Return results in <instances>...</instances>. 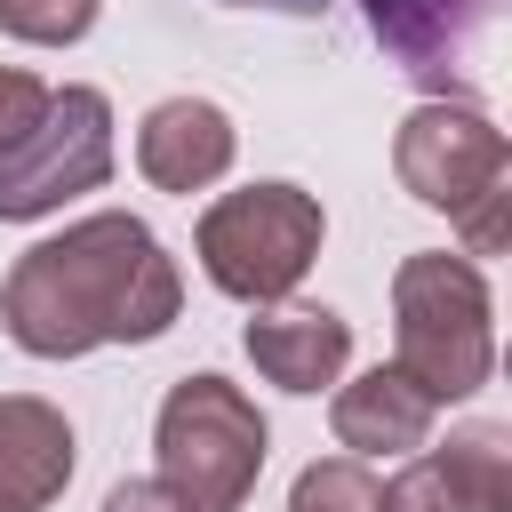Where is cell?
Segmentation results:
<instances>
[{"label":"cell","mask_w":512,"mask_h":512,"mask_svg":"<svg viewBox=\"0 0 512 512\" xmlns=\"http://www.w3.org/2000/svg\"><path fill=\"white\" fill-rule=\"evenodd\" d=\"M432 392H416L400 368H368L352 384H336L328 400V424H336V448H352L360 464L368 456H416L432 440Z\"/></svg>","instance_id":"30bf717a"},{"label":"cell","mask_w":512,"mask_h":512,"mask_svg":"<svg viewBox=\"0 0 512 512\" xmlns=\"http://www.w3.org/2000/svg\"><path fill=\"white\" fill-rule=\"evenodd\" d=\"M96 8L104 0H0V32L32 40V48H72L96 24Z\"/></svg>","instance_id":"5bb4252c"},{"label":"cell","mask_w":512,"mask_h":512,"mask_svg":"<svg viewBox=\"0 0 512 512\" xmlns=\"http://www.w3.org/2000/svg\"><path fill=\"white\" fill-rule=\"evenodd\" d=\"M104 512H192L168 480H120L112 496H104Z\"/></svg>","instance_id":"ac0fdd59"},{"label":"cell","mask_w":512,"mask_h":512,"mask_svg":"<svg viewBox=\"0 0 512 512\" xmlns=\"http://www.w3.org/2000/svg\"><path fill=\"white\" fill-rule=\"evenodd\" d=\"M360 16L392 64H408L424 88H448V64H464L488 0H360Z\"/></svg>","instance_id":"8fae6325"},{"label":"cell","mask_w":512,"mask_h":512,"mask_svg":"<svg viewBox=\"0 0 512 512\" xmlns=\"http://www.w3.org/2000/svg\"><path fill=\"white\" fill-rule=\"evenodd\" d=\"M112 176V104L104 88H48L40 120L0 152V224H32Z\"/></svg>","instance_id":"5b68a950"},{"label":"cell","mask_w":512,"mask_h":512,"mask_svg":"<svg viewBox=\"0 0 512 512\" xmlns=\"http://www.w3.org/2000/svg\"><path fill=\"white\" fill-rule=\"evenodd\" d=\"M176 312H184V272L160 248V232L128 208H96L64 224L56 240L24 248L0 288V320L16 352L32 360H80L96 344H152L176 328Z\"/></svg>","instance_id":"6da1fadb"},{"label":"cell","mask_w":512,"mask_h":512,"mask_svg":"<svg viewBox=\"0 0 512 512\" xmlns=\"http://www.w3.org/2000/svg\"><path fill=\"white\" fill-rule=\"evenodd\" d=\"M288 512H376V472H368L360 456L304 464L296 488H288Z\"/></svg>","instance_id":"4fadbf2b"},{"label":"cell","mask_w":512,"mask_h":512,"mask_svg":"<svg viewBox=\"0 0 512 512\" xmlns=\"http://www.w3.org/2000/svg\"><path fill=\"white\" fill-rule=\"evenodd\" d=\"M240 344H248V360H256L264 384H280V392H320V384H336L344 360H352V320L328 312V304H272V312L248 320Z\"/></svg>","instance_id":"ba28073f"},{"label":"cell","mask_w":512,"mask_h":512,"mask_svg":"<svg viewBox=\"0 0 512 512\" xmlns=\"http://www.w3.org/2000/svg\"><path fill=\"white\" fill-rule=\"evenodd\" d=\"M40 104H48V80L24 72V64H0V152L40 120Z\"/></svg>","instance_id":"e0dca14e"},{"label":"cell","mask_w":512,"mask_h":512,"mask_svg":"<svg viewBox=\"0 0 512 512\" xmlns=\"http://www.w3.org/2000/svg\"><path fill=\"white\" fill-rule=\"evenodd\" d=\"M320 232H328V216L304 184H248V192L208 200L192 248H200V272L232 304H280L312 272Z\"/></svg>","instance_id":"277c9868"},{"label":"cell","mask_w":512,"mask_h":512,"mask_svg":"<svg viewBox=\"0 0 512 512\" xmlns=\"http://www.w3.org/2000/svg\"><path fill=\"white\" fill-rule=\"evenodd\" d=\"M456 232H464V256H504V240H512V184H496L488 200H472L456 216Z\"/></svg>","instance_id":"2e32d148"},{"label":"cell","mask_w":512,"mask_h":512,"mask_svg":"<svg viewBox=\"0 0 512 512\" xmlns=\"http://www.w3.org/2000/svg\"><path fill=\"white\" fill-rule=\"evenodd\" d=\"M152 456L192 512H240L256 496V472H264V416L240 384H224L216 368L168 384L160 416H152Z\"/></svg>","instance_id":"3957f363"},{"label":"cell","mask_w":512,"mask_h":512,"mask_svg":"<svg viewBox=\"0 0 512 512\" xmlns=\"http://www.w3.org/2000/svg\"><path fill=\"white\" fill-rule=\"evenodd\" d=\"M80 448L64 408H48L40 392H8L0 400V512H48L72 480Z\"/></svg>","instance_id":"9c48e42d"},{"label":"cell","mask_w":512,"mask_h":512,"mask_svg":"<svg viewBox=\"0 0 512 512\" xmlns=\"http://www.w3.org/2000/svg\"><path fill=\"white\" fill-rule=\"evenodd\" d=\"M392 168H400L408 200L464 216L472 200H488L496 184H512V144H504V128L472 96H424L400 120V136H392Z\"/></svg>","instance_id":"8992f818"},{"label":"cell","mask_w":512,"mask_h":512,"mask_svg":"<svg viewBox=\"0 0 512 512\" xmlns=\"http://www.w3.org/2000/svg\"><path fill=\"white\" fill-rule=\"evenodd\" d=\"M232 8H272V16H320L328 0H232Z\"/></svg>","instance_id":"d6986e66"},{"label":"cell","mask_w":512,"mask_h":512,"mask_svg":"<svg viewBox=\"0 0 512 512\" xmlns=\"http://www.w3.org/2000/svg\"><path fill=\"white\" fill-rule=\"evenodd\" d=\"M232 152H240L232 112L208 104V96H168V104H152L144 128H136V168H144V184L184 192V200L208 192V184L232 168Z\"/></svg>","instance_id":"52a82bcc"},{"label":"cell","mask_w":512,"mask_h":512,"mask_svg":"<svg viewBox=\"0 0 512 512\" xmlns=\"http://www.w3.org/2000/svg\"><path fill=\"white\" fill-rule=\"evenodd\" d=\"M392 368L432 392V408L472 400L496 376V304L472 256L416 248L392 272Z\"/></svg>","instance_id":"7a4b0ae2"},{"label":"cell","mask_w":512,"mask_h":512,"mask_svg":"<svg viewBox=\"0 0 512 512\" xmlns=\"http://www.w3.org/2000/svg\"><path fill=\"white\" fill-rule=\"evenodd\" d=\"M376 512H464V496L448 488L432 456H408L392 480H376Z\"/></svg>","instance_id":"9a60e30c"},{"label":"cell","mask_w":512,"mask_h":512,"mask_svg":"<svg viewBox=\"0 0 512 512\" xmlns=\"http://www.w3.org/2000/svg\"><path fill=\"white\" fill-rule=\"evenodd\" d=\"M424 456L448 472L464 512H512V424L472 416V424L448 432V448H424Z\"/></svg>","instance_id":"7c38bea8"}]
</instances>
